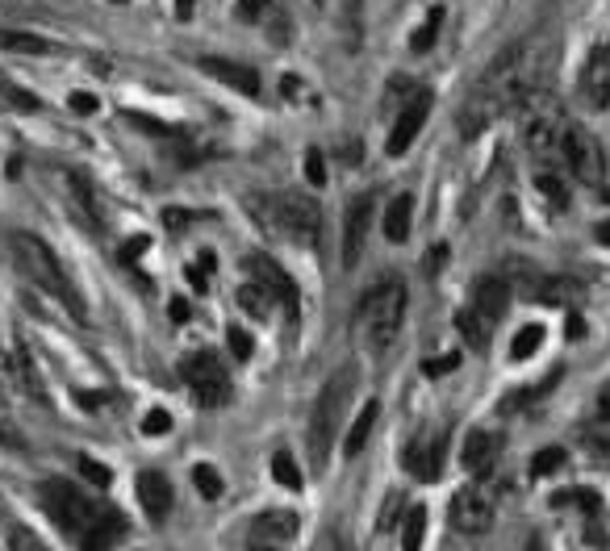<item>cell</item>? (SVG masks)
<instances>
[{
  "label": "cell",
  "mask_w": 610,
  "mask_h": 551,
  "mask_svg": "<svg viewBox=\"0 0 610 551\" xmlns=\"http://www.w3.org/2000/svg\"><path fill=\"white\" fill-rule=\"evenodd\" d=\"M539 63L544 55L535 51V42H519V46H506V51L489 63V71L477 80L473 97L464 101L460 109V134L464 138H477L489 126L506 117L510 109H519L531 92H535V76H539Z\"/></svg>",
  "instance_id": "1"
},
{
  "label": "cell",
  "mask_w": 610,
  "mask_h": 551,
  "mask_svg": "<svg viewBox=\"0 0 610 551\" xmlns=\"http://www.w3.org/2000/svg\"><path fill=\"white\" fill-rule=\"evenodd\" d=\"M9 247H13V259H17V268L26 272V280L30 284H38V289L46 293V297H55L67 314H72L76 322H88V305H84V297H80V289L72 284V276L63 272V263H59V255L42 243L38 234H30V230H17L13 238H9Z\"/></svg>",
  "instance_id": "2"
},
{
  "label": "cell",
  "mask_w": 610,
  "mask_h": 551,
  "mask_svg": "<svg viewBox=\"0 0 610 551\" xmlns=\"http://www.w3.org/2000/svg\"><path fill=\"white\" fill-rule=\"evenodd\" d=\"M523 117V134L527 147L535 155V167H565V134H569V117L560 109L552 92L535 88L531 97L519 105Z\"/></svg>",
  "instance_id": "3"
},
{
  "label": "cell",
  "mask_w": 610,
  "mask_h": 551,
  "mask_svg": "<svg viewBox=\"0 0 610 551\" xmlns=\"http://www.w3.org/2000/svg\"><path fill=\"white\" fill-rule=\"evenodd\" d=\"M406 280L402 276H385L377 289H372L360 309H356V322H360V334L372 351H389L393 339L402 334V322H406Z\"/></svg>",
  "instance_id": "4"
},
{
  "label": "cell",
  "mask_w": 610,
  "mask_h": 551,
  "mask_svg": "<svg viewBox=\"0 0 610 551\" xmlns=\"http://www.w3.org/2000/svg\"><path fill=\"white\" fill-rule=\"evenodd\" d=\"M351 393H356V368L343 364L331 380L322 385L318 401H314V414H310V455H314V468H326V455H331L339 430H343V418H347V405H351Z\"/></svg>",
  "instance_id": "5"
},
{
  "label": "cell",
  "mask_w": 610,
  "mask_h": 551,
  "mask_svg": "<svg viewBox=\"0 0 610 551\" xmlns=\"http://www.w3.org/2000/svg\"><path fill=\"white\" fill-rule=\"evenodd\" d=\"M506 305H510V284L498 280V276H481L477 289H473V301H468L460 309V330L464 339L473 347H489V339H494L498 322L506 318Z\"/></svg>",
  "instance_id": "6"
},
{
  "label": "cell",
  "mask_w": 610,
  "mask_h": 551,
  "mask_svg": "<svg viewBox=\"0 0 610 551\" xmlns=\"http://www.w3.org/2000/svg\"><path fill=\"white\" fill-rule=\"evenodd\" d=\"M38 506H42V514L51 518L67 539H76V543L84 539V531L92 526V518H97V506H92V501L76 485H67V481H42Z\"/></svg>",
  "instance_id": "7"
},
{
  "label": "cell",
  "mask_w": 610,
  "mask_h": 551,
  "mask_svg": "<svg viewBox=\"0 0 610 551\" xmlns=\"http://www.w3.org/2000/svg\"><path fill=\"white\" fill-rule=\"evenodd\" d=\"M180 376H184V385H189L193 401L205 405V410H218V405L230 401V376H226V364H222V359L209 351V347H201V351H193L189 359H184V364H180Z\"/></svg>",
  "instance_id": "8"
},
{
  "label": "cell",
  "mask_w": 610,
  "mask_h": 551,
  "mask_svg": "<svg viewBox=\"0 0 610 551\" xmlns=\"http://www.w3.org/2000/svg\"><path fill=\"white\" fill-rule=\"evenodd\" d=\"M272 222H276L280 234L293 238V243H301V247H318V238H322V209L305 193L276 197L272 201Z\"/></svg>",
  "instance_id": "9"
},
{
  "label": "cell",
  "mask_w": 610,
  "mask_h": 551,
  "mask_svg": "<svg viewBox=\"0 0 610 551\" xmlns=\"http://www.w3.org/2000/svg\"><path fill=\"white\" fill-rule=\"evenodd\" d=\"M494 514H498V489L494 485H464L456 497H452V526L460 535H485L494 526Z\"/></svg>",
  "instance_id": "10"
},
{
  "label": "cell",
  "mask_w": 610,
  "mask_h": 551,
  "mask_svg": "<svg viewBox=\"0 0 610 551\" xmlns=\"http://www.w3.org/2000/svg\"><path fill=\"white\" fill-rule=\"evenodd\" d=\"M297 531H301V518L293 510H264L251 518L243 551H289Z\"/></svg>",
  "instance_id": "11"
},
{
  "label": "cell",
  "mask_w": 610,
  "mask_h": 551,
  "mask_svg": "<svg viewBox=\"0 0 610 551\" xmlns=\"http://www.w3.org/2000/svg\"><path fill=\"white\" fill-rule=\"evenodd\" d=\"M431 105H435V97L427 88H418L414 97H410V105L397 113V122H393V130H389V142H385V151L393 155V159H402L410 147H414V138L422 134V126H427V117H431Z\"/></svg>",
  "instance_id": "12"
},
{
  "label": "cell",
  "mask_w": 610,
  "mask_h": 551,
  "mask_svg": "<svg viewBox=\"0 0 610 551\" xmlns=\"http://www.w3.org/2000/svg\"><path fill=\"white\" fill-rule=\"evenodd\" d=\"M565 167L581 184H602V147L590 130L569 126L565 134Z\"/></svg>",
  "instance_id": "13"
},
{
  "label": "cell",
  "mask_w": 610,
  "mask_h": 551,
  "mask_svg": "<svg viewBox=\"0 0 610 551\" xmlns=\"http://www.w3.org/2000/svg\"><path fill=\"white\" fill-rule=\"evenodd\" d=\"M372 218H377V201H372V193H364V197H356L347 205V218H343V268H356L360 263Z\"/></svg>",
  "instance_id": "14"
},
{
  "label": "cell",
  "mask_w": 610,
  "mask_h": 551,
  "mask_svg": "<svg viewBox=\"0 0 610 551\" xmlns=\"http://www.w3.org/2000/svg\"><path fill=\"white\" fill-rule=\"evenodd\" d=\"M443 455H448V430H431V435H418L406 447V468L418 476V481H439Z\"/></svg>",
  "instance_id": "15"
},
{
  "label": "cell",
  "mask_w": 610,
  "mask_h": 551,
  "mask_svg": "<svg viewBox=\"0 0 610 551\" xmlns=\"http://www.w3.org/2000/svg\"><path fill=\"white\" fill-rule=\"evenodd\" d=\"M197 67L205 76H214L218 84H226L230 92H243V97H260L264 84H260V71L247 67V63H234V59H218V55H205L197 59Z\"/></svg>",
  "instance_id": "16"
},
{
  "label": "cell",
  "mask_w": 610,
  "mask_h": 551,
  "mask_svg": "<svg viewBox=\"0 0 610 551\" xmlns=\"http://www.w3.org/2000/svg\"><path fill=\"white\" fill-rule=\"evenodd\" d=\"M247 276H255L260 284H268L272 297H276V305H285V314L297 318V284L289 280V272L280 268L276 259H268V255H251V259H247Z\"/></svg>",
  "instance_id": "17"
},
{
  "label": "cell",
  "mask_w": 610,
  "mask_h": 551,
  "mask_svg": "<svg viewBox=\"0 0 610 551\" xmlns=\"http://www.w3.org/2000/svg\"><path fill=\"white\" fill-rule=\"evenodd\" d=\"M581 92L585 101H590L594 109H606L610 105V42H598L590 59H585L581 67Z\"/></svg>",
  "instance_id": "18"
},
{
  "label": "cell",
  "mask_w": 610,
  "mask_h": 551,
  "mask_svg": "<svg viewBox=\"0 0 610 551\" xmlns=\"http://www.w3.org/2000/svg\"><path fill=\"white\" fill-rule=\"evenodd\" d=\"M122 535H126V518L117 510H97V518H92V526L80 539V551H113L122 543Z\"/></svg>",
  "instance_id": "19"
},
{
  "label": "cell",
  "mask_w": 610,
  "mask_h": 551,
  "mask_svg": "<svg viewBox=\"0 0 610 551\" xmlns=\"http://www.w3.org/2000/svg\"><path fill=\"white\" fill-rule=\"evenodd\" d=\"M498 447H502V439L498 435H489V430H468V439H464V451H460V460H464V468L468 472H489L494 468V460H498Z\"/></svg>",
  "instance_id": "20"
},
{
  "label": "cell",
  "mask_w": 610,
  "mask_h": 551,
  "mask_svg": "<svg viewBox=\"0 0 610 551\" xmlns=\"http://www.w3.org/2000/svg\"><path fill=\"white\" fill-rule=\"evenodd\" d=\"M138 501H143V510L147 518H168L172 514V485H168V476L163 472H143L138 476Z\"/></svg>",
  "instance_id": "21"
},
{
  "label": "cell",
  "mask_w": 610,
  "mask_h": 551,
  "mask_svg": "<svg viewBox=\"0 0 610 551\" xmlns=\"http://www.w3.org/2000/svg\"><path fill=\"white\" fill-rule=\"evenodd\" d=\"M410 218H414V197L410 193H397L385 209V238L389 243H406L410 238Z\"/></svg>",
  "instance_id": "22"
},
{
  "label": "cell",
  "mask_w": 610,
  "mask_h": 551,
  "mask_svg": "<svg viewBox=\"0 0 610 551\" xmlns=\"http://www.w3.org/2000/svg\"><path fill=\"white\" fill-rule=\"evenodd\" d=\"M377 418H381V401H368L364 410L351 418L347 439H343V451H347V455H360V451H364V443H368V435H372V426H377Z\"/></svg>",
  "instance_id": "23"
},
{
  "label": "cell",
  "mask_w": 610,
  "mask_h": 551,
  "mask_svg": "<svg viewBox=\"0 0 610 551\" xmlns=\"http://www.w3.org/2000/svg\"><path fill=\"white\" fill-rule=\"evenodd\" d=\"M239 305L247 309L251 318H268L272 309H276V297H272L268 284H260L255 276H247V280H243V289H239Z\"/></svg>",
  "instance_id": "24"
},
{
  "label": "cell",
  "mask_w": 610,
  "mask_h": 551,
  "mask_svg": "<svg viewBox=\"0 0 610 551\" xmlns=\"http://www.w3.org/2000/svg\"><path fill=\"white\" fill-rule=\"evenodd\" d=\"M13 372H17L21 389H26L30 397L46 401V389H42V372L34 368V355H30V347H26V343H17V347H13Z\"/></svg>",
  "instance_id": "25"
},
{
  "label": "cell",
  "mask_w": 610,
  "mask_h": 551,
  "mask_svg": "<svg viewBox=\"0 0 610 551\" xmlns=\"http://www.w3.org/2000/svg\"><path fill=\"white\" fill-rule=\"evenodd\" d=\"M0 51H17V55H51L55 42H46L26 30H0Z\"/></svg>",
  "instance_id": "26"
},
{
  "label": "cell",
  "mask_w": 610,
  "mask_h": 551,
  "mask_svg": "<svg viewBox=\"0 0 610 551\" xmlns=\"http://www.w3.org/2000/svg\"><path fill=\"white\" fill-rule=\"evenodd\" d=\"M535 184L556 209L569 205V184H565V172H560V167H535Z\"/></svg>",
  "instance_id": "27"
},
{
  "label": "cell",
  "mask_w": 610,
  "mask_h": 551,
  "mask_svg": "<svg viewBox=\"0 0 610 551\" xmlns=\"http://www.w3.org/2000/svg\"><path fill=\"white\" fill-rule=\"evenodd\" d=\"M422 539H427V506H414L402 522V551H422Z\"/></svg>",
  "instance_id": "28"
},
{
  "label": "cell",
  "mask_w": 610,
  "mask_h": 551,
  "mask_svg": "<svg viewBox=\"0 0 610 551\" xmlns=\"http://www.w3.org/2000/svg\"><path fill=\"white\" fill-rule=\"evenodd\" d=\"M439 30H443V9H431L427 13V21L414 30V38H410V51L414 55H427L431 46H435V38H439Z\"/></svg>",
  "instance_id": "29"
},
{
  "label": "cell",
  "mask_w": 610,
  "mask_h": 551,
  "mask_svg": "<svg viewBox=\"0 0 610 551\" xmlns=\"http://www.w3.org/2000/svg\"><path fill=\"white\" fill-rule=\"evenodd\" d=\"M539 343H544V326L539 322H531V326H523L519 334H514V343H510V359H531L535 351H539Z\"/></svg>",
  "instance_id": "30"
},
{
  "label": "cell",
  "mask_w": 610,
  "mask_h": 551,
  "mask_svg": "<svg viewBox=\"0 0 610 551\" xmlns=\"http://www.w3.org/2000/svg\"><path fill=\"white\" fill-rule=\"evenodd\" d=\"M565 460H569L565 447H539L535 460H531V476H535V481H544V476H552V472L565 468Z\"/></svg>",
  "instance_id": "31"
},
{
  "label": "cell",
  "mask_w": 610,
  "mask_h": 551,
  "mask_svg": "<svg viewBox=\"0 0 610 551\" xmlns=\"http://www.w3.org/2000/svg\"><path fill=\"white\" fill-rule=\"evenodd\" d=\"M272 476H276V485H285V489H301V468L293 460V451H276L272 455Z\"/></svg>",
  "instance_id": "32"
},
{
  "label": "cell",
  "mask_w": 610,
  "mask_h": 551,
  "mask_svg": "<svg viewBox=\"0 0 610 551\" xmlns=\"http://www.w3.org/2000/svg\"><path fill=\"white\" fill-rule=\"evenodd\" d=\"M193 485H197V493L205 501H218L222 497V476H218V468H209V464H197L193 468Z\"/></svg>",
  "instance_id": "33"
},
{
  "label": "cell",
  "mask_w": 610,
  "mask_h": 551,
  "mask_svg": "<svg viewBox=\"0 0 610 551\" xmlns=\"http://www.w3.org/2000/svg\"><path fill=\"white\" fill-rule=\"evenodd\" d=\"M226 343H230V355H234V359H251V351H255L251 334H247L243 326H230V330H226Z\"/></svg>",
  "instance_id": "34"
},
{
  "label": "cell",
  "mask_w": 610,
  "mask_h": 551,
  "mask_svg": "<svg viewBox=\"0 0 610 551\" xmlns=\"http://www.w3.org/2000/svg\"><path fill=\"white\" fill-rule=\"evenodd\" d=\"M214 251H201V259H197V268H189V280H193V289L197 293H205L209 289V272H214Z\"/></svg>",
  "instance_id": "35"
},
{
  "label": "cell",
  "mask_w": 610,
  "mask_h": 551,
  "mask_svg": "<svg viewBox=\"0 0 610 551\" xmlns=\"http://www.w3.org/2000/svg\"><path fill=\"white\" fill-rule=\"evenodd\" d=\"M168 430H172V414L168 410H151L143 418V435H168Z\"/></svg>",
  "instance_id": "36"
},
{
  "label": "cell",
  "mask_w": 610,
  "mask_h": 551,
  "mask_svg": "<svg viewBox=\"0 0 610 551\" xmlns=\"http://www.w3.org/2000/svg\"><path fill=\"white\" fill-rule=\"evenodd\" d=\"M305 180H310V184H326V159L314 147H310V155H305Z\"/></svg>",
  "instance_id": "37"
},
{
  "label": "cell",
  "mask_w": 610,
  "mask_h": 551,
  "mask_svg": "<svg viewBox=\"0 0 610 551\" xmlns=\"http://www.w3.org/2000/svg\"><path fill=\"white\" fill-rule=\"evenodd\" d=\"M456 368H460V355H439V359H427V364H422V372H427V376H448Z\"/></svg>",
  "instance_id": "38"
},
{
  "label": "cell",
  "mask_w": 610,
  "mask_h": 551,
  "mask_svg": "<svg viewBox=\"0 0 610 551\" xmlns=\"http://www.w3.org/2000/svg\"><path fill=\"white\" fill-rule=\"evenodd\" d=\"M9 551H46V547H42L38 535H30V531H21V526H17V531L9 535Z\"/></svg>",
  "instance_id": "39"
},
{
  "label": "cell",
  "mask_w": 610,
  "mask_h": 551,
  "mask_svg": "<svg viewBox=\"0 0 610 551\" xmlns=\"http://www.w3.org/2000/svg\"><path fill=\"white\" fill-rule=\"evenodd\" d=\"M80 472L88 476V481H97V485H109V468H105V464H97V460H88V455L80 460Z\"/></svg>",
  "instance_id": "40"
},
{
  "label": "cell",
  "mask_w": 610,
  "mask_h": 551,
  "mask_svg": "<svg viewBox=\"0 0 610 551\" xmlns=\"http://www.w3.org/2000/svg\"><path fill=\"white\" fill-rule=\"evenodd\" d=\"M72 109H76V113H97L101 101L92 97V92H72Z\"/></svg>",
  "instance_id": "41"
},
{
  "label": "cell",
  "mask_w": 610,
  "mask_h": 551,
  "mask_svg": "<svg viewBox=\"0 0 610 551\" xmlns=\"http://www.w3.org/2000/svg\"><path fill=\"white\" fill-rule=\"evenodd\" d=\"M264 5H268V0H239V17H243V21H260Z\"/></svg>",
  "instance_id": "42"
},
{
  "label": "cell",
  "mask_w": 610,
  "mask_h": 551,
  "mask_svg": "<svg viewBox=\"0 0 610 551\" xmlns=\"http://www.w3.org/2000/svg\"><path fill=\"white\" fill-rule=\"evenodd\" d=\"M168 314H172V322H176V326H180V322H189V301L176 297V301L168 305Z\"/></svg>",
  "instance_id": "43"
},
{
  "label": "cell",
  "mask_w": 610,
  "mask_h": 551,
  "mask_svg": "<svg viewBox=\"0 0 610 551\" xmlns=\"http://www.w3.org/2000/svg\"><path fill=\"white\" fill-rule=\"evenodd\" d=\"M163 218H168V226H172V230H180V226H189V218H197V213H184V209H168V213H163Z\"/></svg>",
  "instance_id": "44"
},
{
  "label": "cell",
  "mask_w": 610,
  "mask_h": 551,
  "mask_svg": "<svg viewBox=\"0 0 610 551\" xmlns=\"http://www.w3.org/2000/svg\"><path fill=\"white\" fill-rule=\"evenodd\" d=\"M598 418H602V422L610 426V385H606V389L598 393Z\"/></svg>",
  "instance_id": "45"
},
{
  "label": "cell",
  "mask_w": 610,
  "mask_h": 551,
  "mask_svg": "<svg viewBox=\"0 0 610 551\" xmlns=\"http://www.w3.org/2000/svg\"><path fill=\"white\" fill-rule=\"evenodd\" d=\"M193 13H197V0H176V17L180 21H193Z\"/></svg>",
  "instance_id": "46"
},
{
  "label": "cell",
  "mask_w": 610,
  "mask_h": 551,
  "mask_svg": "<svg viewBox=\"0 0 610 551\" xmlns=\"http://www.w3.org/2000/svg\"><path fill=\"white\" fill-rule=\"evenodd\" d=\"M318 551H351V547H347V543H343L339 535H326V539L318 543Z\"/></svg>",
  "instance_id": "47"
},
{
  "label": "cell",
  "mask_w": 610,
  "mask_h": 551,
  "mask_svg": "<svg viewBox=\"0 0 610 551\" xmlns=\"http://www.w3.org/2000/svg\"><path fill=\"white\" fill-rule=\"evenodd\" d=\"M527 551H548V543H544V535H531V539H527Z\"/></svg>",
  "instance_id": "48"
},
{
  "label": "cell",
  "mask_w": 610,
  "mask_h": 551,
  "mask_svg": "<svg viewBox=\"0 0 610 551\" xmlns=\"http://www.w3.org/2000/svg\"><path fill=\"white\" fill-rule=\"evenodd\" d=\"M598 243H610V222H602V226H598Z\"/></svg>",
  "instance_id": "49"
},
{
  "label": "cell",
  "mask_w": 610,
  "mask_h": 551,
  "mask_svg": "<svg viewBox=\"0 0 610 551\" xmlns=\"http://www.w3.org/2000/svg\"><path fill=\"white\" fill-rule=\"evenodd\" d=\"M602 201H606V205H610V188H602Z\"/></svg>",
  "instance_id": "50"
},
{
  "label": "cell",
  "mask_w": 610,
  "mask_h": 551,
  "mask_svg": "<svg viewBox=\"0 0 610 551\" xmlns=\"http://www.w3.org/2000/svg\"><path fill=\"white\" fill-rule=\"evenodd\" d=\"M117 5H122V0H117Z\"/></svg>",
  "instance_id": "51"
}]
</instances>
